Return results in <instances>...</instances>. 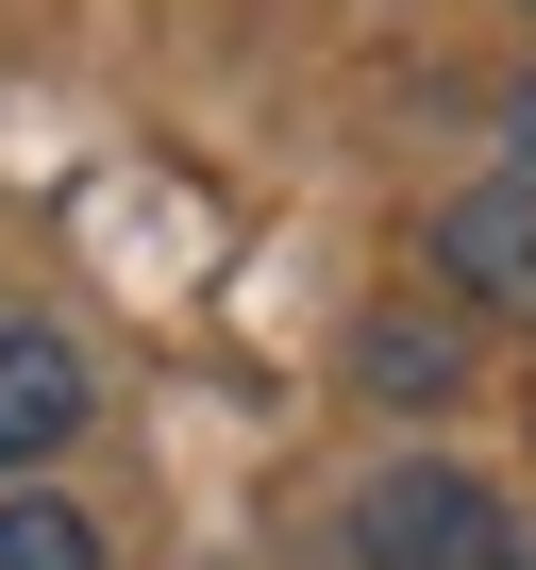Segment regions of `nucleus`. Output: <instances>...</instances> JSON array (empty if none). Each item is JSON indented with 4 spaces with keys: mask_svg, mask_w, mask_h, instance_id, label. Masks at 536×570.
I'll return each instance as SVG.
<instances>
[{
    "mask_svg": "<svg viewBox=\"0 0 536 570\" xmlns=\"http://www.w3.org/2000/svg\"><path fill=\"white\" fill-rule=\"evenodd\" d=\"M336 553H353V570H536L519 503H503L486 470H453V453H386V470L336 503Z\"/></svg>",
    "mask_w": 536,
    "mask_h": 570,
    "instance_id": "nucleus-1",
    "label": "nucleus"
},
{
    "mask_svg": "<svg viewBox=\"0 0 536 570\" xmlns=\"http://www.w3.org/2000/svg\"><path fill=\"white\" fill-rule=\"evenodd\" d=\"M436 303H469V320H536V185H519V168H486V185L436 202Z\"/></svg>",
    "mask_w": 536,
    "mask_h": 570,
    "instance_id": "nucleus-2",
    "label": "nucleus"
},
{
    "mask_svg": "<svg viewBox=\"0 0 536 570\" xmlns=\"http://www.w3.org/2000/svg\"><path fill=\"white\" fill-rule=\"evenodd\" d=\"M85 420H101V370H85L51 320H0V487H18V470H51Z\"/></svg>",
    "mask_w": 536,
    "mask_h": 570,
    "instance_id": "nucleus-3",
    "label": "nucleus"
},
{
    "mask_svg": "<svg viewBox=\"0 0 536 570\" xmlns=\"http://www.w3.org/2000/svg\"><path fill=\"white\" fill-rule=\"evenodd\" d=\"M353 386H369V403H403V420H436V403L469 386V336H453V320H419V303H386V320L353 336Z\"/></svg>",
    "mask_w": 536,
    "mask_h": 570,
    "instance_id": "nucleus-4",
    "label": "nucleus"
},
{
    "mask_svg": "<svg viewBox=\"0 0 536 570\" xmlns=\"http://www.w3.org/2000/svg\"><path fill=\"white\" fill-rule=\"evenodd\" d=\"M0 570H101V520L51 487H0Z\"/></svg>",
    "mask_w": 536,
    "mask_h": 570,
    "instance_id": "nucleus-5",
    "label": "nucleus"
},
{
    "mask_svg": "<svg viewBox=\"0 0 536 570\" xmlns=\"http://www.w3.org/2000/svg\"><path fill=\"white\" fill-rule=\"evenodd\" d=\"M503 168H519V185H536V85H519V101H503Z\"/></svg>",
    "mask_w": 536,
    "mask_h": 570,
    "instance_id": "nucleus-6",
    "label": "nucleus"
}]
</instances>
